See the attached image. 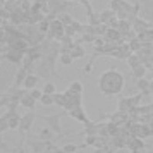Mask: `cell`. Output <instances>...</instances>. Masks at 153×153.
Wrapping results in <instances>:
<instances>
[{"label":"cell","instance_id":"6da1fadb","mask_svg":"<svg viewBox=\"0 0 153 153\" xmlns=\"http://www.w3.org/2000/svg\"><path fill=\"white\" fill-rule=\"evenodd\" d=\"M124 88V76L119 71H107L100 76V90L107 97L117 95Z\"/></svg>","mask_w":153,"mask_h":153},{"label":"cell","instance_id":"7a4b0ae2","mask_svg":"<svg viewBox=\"0 0 153 153\" xmlns=\"http://www.w3.org/2000/svg\"><path fill=\"white\" fill-rule=\"evenodd\" d=\"M33 119H35V114H33V112L26 114V115L19 120V129H21L22 132H26L29 127H31V124H33Z\"/></svg>","mask_w":153,"mask_h":153},{"label":"cell","instance_id":"3957f363","mask_svg":"<svg viewBox=\"0 0 153 153\" xmlns=\"http://www.w3.org/2000/svg\"><path fill=\"white\" fill-rule=\"evenodd\" d=\"M38 81H40V77L38 76H33V74H26V77H24V81H22V86L26 88V90H33L36 84H38Z\"/></svg>","mask_w":153,"mask_h":153},{"label":"cell","instance_id":"277c9868","mask_svg":"<svg viewBox=\"0 0 153 153\" xmlns=\"http://www.w3.org/2000/svg\"><path fill=\"white\" fill-rule=\"evenodd\" d=\"M22 57H24V53L22 52H17V50H9L7 53H5V59L12 64H19L22 60Z\"/></svg>","mask_w":153,"mask_h":153},{"label":"cell","instance_id":"5b68a950","mask_svg":"<svg viewBox=\"0 0 153 153\" xmlns=\"http://www.w3.org/2000/svg\"><path fill=\"white\" fill-rule=\"evenodd\" d=\"M69 115H72V117L77 119V120H83V122H86V120H88V119L84 117V110H83V107H81V105H74V107L71 108Z\"/></svg>","mask_w":153,"mask_h":153},{"label":"cell","instance_id":"8992f818","mask_svg":"<svg viewBox=\"0 0 153 153\" xmlns=\"http://www.w3.org/2000/svg\"><path fill=\"white\" fill-rule=\"evenodd\" d=\"M59 119H60V115L57 114V115H52V117H43V120L47 122V124H50V127L53 129L55 132H60V126H59Z\"/></svg>","mask_w":153,"mask_h":153},{"label":"cell","instance_id":"52a82bcc","mask_svg":"<svg viewBox=\"0 0 153 153\" xmlns=\"http://www.w3.org/2000/svg\"><path fill=\"white\" fill-rule=\"evenodd\" d=\"M138 88L143 91V93H146V95H150V93H152V83H150V81H146L145 77L138 79Z\"/></svg>","mask_w":153,"mask_h":153},{"label":"cell","instance_id":"ba28073f","mask_svg":"<svg viewBox=\"0 0 153 153\" xmlns=\"http://www.w3.org/2000/svg\"><path fill=\"white\" fill-rule=\"evenodd\" d=\"M19 100H21V105H24V107H26V108H29V110H33V107H35V100L29 97L28 93H24Z\"/></svg>","mask_w":153,"mask_h":153},{"label":"cell","instance_id":"9c48e42d","mask_svg":"<svg viewBox=\"0 0 153 153\" xmlns=\"http://www.w3.org/2000/svg\"><path fill=\"white\" fill-rule=\"evenodd\" d=\"M145 74H146V67L143 65V64H139V65H136V67H132V76L136 77V79L145 77Z\"/></svg>","mask_w":153,"mask_h":153},{"label":"cell","instance_id":"30bf717a","mask_svg":"<svg viewBox=\"0 0 153 153\" xmlns=\"http://www.w3.org/2000/svg\"><path fill=\"white\" fill-rule=\"evenodd\" d=\"M132 26H134V29H136V31H139V33H141V31H146V29H150V24H148V22H145V21H141L139 17L134 21V24H132Z\"/></svg>","mask_w":153,"mask_h":153},{"label":"cell","instance_id":"8fae6325","mask_svg":"<svg viewBox=\"0 0 153 153\" xmlns=\"http://www.w3.org/2000/svg\"><path fill=\"white\" fill-rule=\"evenodd\" d=\"M115 16V12L114 10H103L102 14L98 16V19H100V22H108V19L110 17H114Z\"/></svg>","mask_w":153,"mask_h":153},{"label":"cell","instance_id":"7c38bea8","mask_svg":"<svg viewBox=\"0 0 153 153\" xmlns=\"http://www.w3.org/2000/svg\"><path fill=\"white\" fill-rule=\"evenodd\" d=\"M127 62H129V65H131V67H136V65H139V64H141V57L129 53V57H127Z\"/></svg>","mask_w":153,"mask_h":153},{"label":"cell","instance_id":"4fadbf2b","mask_svg":"<svg viewBox=\"0 0 153 153\" xmlns=\"http://www.w3.org/2000/svg\"><path fill=\"white\" fill-rule=\"evenodd\" d=\"M26 74H28V71L22 67V69L17 72V77H16V86H21L22 81H24V77H26Z\"/></svg>","mask_w":153,"mask_h":153},{"label":"cell","instance_id":"5bb4252c","mask_svg":"<svg viewBox=\"0 0 153 153\" xmlns=\"http://www.w3.org/2000/svg\"><path fill=\"white\" fill-rule=\"evenodd\" d=\"M29 97L33 98V100H40V98H42V95H43V91H40V90H36V88H33V90H29V93H28Z\"/></svg>","mask_w":153,"mask_h":153},{"label":"cell","instance_id":"9a60e30c","mask_svg":"<svg viewBox=\"0 0 153 153\" xmlns=\"http://www.w3.org/2000/svg\"><path fill=\"white\" fill-rule=\"evenodd\" d=\"M40 102H42L43 105H52V103H53V97H52V95H45V93H43L42 98H40Z\"/></svg>","mask_w":153,"mask_h":153},{"label":"cell","instance_id":"2e32d148","mask_svg":"<svg viewBox=\"0 0 153 153\" xmlns=\"http://www.w3.org/2000/svg\"><path fill=\"white\" fill-rule=\"evenodd\" d=\"M72 60H74V59L71 57V53H62V55H60V64H64V65H69Z\"/></svg>","mask_w":153,"mask_h":153},{"label":"cell","instance_id":"e0dca14e","mask_svg":"<svg viewBox=\"0 0 153 153\" xmlns=\"http://www.w3.org/2000/svg\"><path fill=\"white\" fill-rule=\"evenodd\" d=\"M43 93H45V95H53V93H55V86H53L52 83H45Z\"/></svg>","mask_w":153,"mask_h":153},{"label":"cell","instance_id":"ac0fdd59","mask_svg":"<svg viewBox=\"0 0 153 153\" xmlns=\"http://www.w3.org/2000/svg\"><path fill=\"white\" fill-rule=\"evenodd\" d=\"M69 91H72V93H79L81 95V91H83V86L79 84V81H76L74 84H71V90Z\"/></svg>","mask_w":153,"mask_h":153},{"label":"cell","instance_id":"d6986e66","mask_svg":"<svg viewBox=\"0 0 153 153\" xmlns=\"http://www.w3.org/2000/svg\"><path fill=\"white\" fill-rule=\"evenodd\" d=\"M138 148H145V143H143V141H141V139H134V141H132V145H131V150H138Z\"/></svg>","mask_w":153,"mask_h":153},{"label":"cell","instance_id":"ffe728a7","mask_svg":"<svg viewBox=\"0 0 153 153\" xmlns=\"http://www.w3.org/2000/svg\"><path fill=\"white\" fill-rule=\"evenodd\" d=\"M77 148H79V146H76V145H67V146H64L62 153H74Z\"/></svg>","mask_w":153,"mask_h":153},{"label":"cell","instance_id":"44dd1931","mask_svg":"<svg viewBox=\"0 0 153 153\" xmlns=\"http://www.w3.org/2000/svg\"><path fill=\"white\" fill-rule=\"evenodd\" d=\"M4 129H9V126H7V115L0 117V132L4 131Z\"/></svg>","mask_w":153,"mask_h":153},{"label":"cell","instance_id":"7402d4cb","mask_svg":"<svg viewBox=\"0 0 153 153\" xmlns=\"http://www.w3.org/2000/svg\"><path fill=\"white\" fill-rule=\"evenodd\" d=\"M50 134H52V132H50V129H48V127H47V129H42V132H40V136H42L43 139L50 138Z\"/></svg>","mask_w":153,"mask_h":153},{"label":"cell","instance_id":"603a6c76","mask_svg":"<svg viewBox=\"0 0 153 153\" xmlns=\"http://www.w3.org/2000/svg\"><path fill=\"white\" fill-rule=\"evenodd\" d=\"M132 153H145L143 150H132Z\"/></svg>","mask_w":153,"mask_h":153},{"label":"cell","instance_id":"cb8c5ba5","mask_svg":"<svg viewBox=\"0 0 153 153\" xmlns=\"http://www.w3.org/2000/svg\"><path fill=\"white\" fill-rule=\"evenodd\" d=\"M0 62H2V59H0Z\"/></svg>","mask_w":153,"mask_h":153}]
</instances>
